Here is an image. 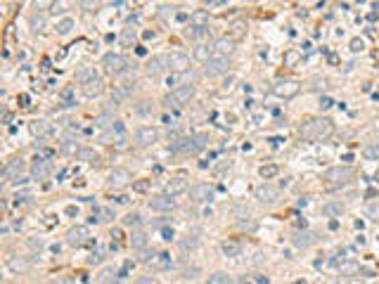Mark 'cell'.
<instances>
[{
  "label": "cell",
  "instance_id": "b9f144b4",
  "mask_svg": "<svg viewBox=\"0 0 379 284\" xmlns=\"http://www.w3.org/2000/svg\"><path fill=\"white\" fill-rule=\"evenodd\" d=\"M149 265H152V268H168V265H171V258H168V254H159Z\"/></svg>",
  "mask_w": 379,
  "mask_h": 284
},
{
  "label": "cell",
  "instance_id": "9a60e30c",
  "mask_svg": "<svg viewBox=\"0 0 379 284\" xmlns=\"http://www.w3.org/2000/svg\"><path fill=\"white\" fill-rule=\"evenodd\" d=\"M24 168H27V161H24L22 156H17V159H12V161H7V166L2 168V176L10 178V180H17V178H22Z\"/></svg>",
  "mask_w": 379,
  "mask_h": 284
},
{
  "label": "cell",
  "instance_id": "d590c367",
  "mask_svg": "<svg viewBox=\"0 0 379 284\" xmlns=\"http://www.w3.org/2000/svg\"><path fill=\"white\" fill-rule=\"evenodd\" d=\"M119 43H121L123 48H133V43H135V31H133V28H126L121 36H119Z\"/></svg>",
  "mask_w": 379,
  "mask_h": 284
},
{
  "label": "cell",
  "instance_id": "d6a6232c",
  "mask_svg": "<svg viewBox=\"0 0 379 284\" xmlns=\"http://www.w3.org/2000/svg\"><path fill=\"white\" fill-rule=\"evenodd\" d=\"M206 284H232V277L228 272L218 270V272H214V275H209V282Z\"/></svg>",
  "mask_w": 379,
  "mask_h": 284
},
{
  "label": "cell",
  "instance_id": "1f68e13d",
  "mask_svg": "<svg viewBox=\"0 0 379 284\" xmlns=\"http://www.w3.org/2000/svg\"><path fill=\"white\" fill-rule=\"evenodd\" d=\"M131 246L142 251V249L147 246V234H145V232H140V230H135L133 234H131Z\"/></svg>",
  "mask_w": 379,
  "mask_h": 284
},
{
  "label": "cell",
  "instance_id": "be15d7a7",
  "mask_svg": "<svg viewBox=\"0 0 379 284\" xmlns=\"http://www.w3.org/2000/svg\"><path fill=\"white\" fill-rule=\"evenodd\" d=\"M27 182V178H17V180H12V185H24Z\"/></svg>",
  "mask_w": 379,
  "mask_h": 284
},
{
  "label": "cell",
  "instance_id": "9f6ffc18",
  "mask_svg": "<svg viewBox=\"0 0 379 284\" xmlns=\"http://www.w3.org/2000/svg\"><path fill=\"white\" fill-rule=\"evenodd\" d=\"M313 83H315V85H313L315 90H320V88H325V85H327V81H325V78H315Z\"/></svg>",
  "mask_w": 379,
  "mask_h": 284
},
{
  "label": "cell",
  "instance_id": "e0dca14e",
  "mask_svg": "<svg viewBox=\"0 0 379 284\" xmlns=\"http://www.w3.org/2000/svg\"><path fill=\"white\" fill-rule=\"evenodd\" d=\"M31 265H33V263L24 256H10V260H7V268H10L14 275H24V272H28Z\"/></svg>",
  "mask_w": 379,
  "mask_h": 284
},
{
  "label": "cell",
  "instance_id": "e7e4bbea",
  "mask_svg": "<svg viewBox=\"0 0 379 284\" xmlns=\"http://www.w3.org/2000/svg\"><path fill=\"white\" fill-rule=\"evenodd\" d=\"M375 180H377V182H379V171H377V173H375Z\"/></svg>",
  "mask_w": 379,
  "mask_h": 284
},
{
  "label": "cell",
  "instance_id": "6f0895ef",
  "mask_svg": "<svg viewBox=\"0 0 379 284\" xmlns=\"http://www.w3.org/2000/svg\"><path fill=\"white\" fill-rule=\"evenodd\" d=\"M53 12L57 14V12H64V5H62V2H54L53 5Z\"/></svg>",
  "mask_w": 379,
  "mask_h": 284
},
{
  "label": "cell",
  "instance_id": "f6af8a7d",
  "mask_svg": "<svg viewBox=\"0 0 379 284\" xmlns=\"http://www.w3.org/2000/svg\"><path fill=\"white\" fill-rule=\"evenodd\" d=\"M27 244H28V249H31V251H43V246H45V242H43L41 237H38V239H36V237H31Z\"/></svg>",
  "mask_w": 379,
  "mask_h": 284
},
{
  "label": "cell",
  "instance_id": "4dcf8cb0",
  "mask_svg": "<svg viewBox=\"0 0 379 284\" xmlns=\"http://www.w3.org/2000/svg\"><path fill=\"white\" fill-rule=\"evenodd\" d=\"M133 90H135V83H121V85H116V90H114V100H126Z\"/></svg>",
  "mask_w": 379,
  "mask_h": 284
},
{
  "label": "cell",
  "instance_id": "6da1fadb",
  "mask_svg": "<svg viewBox=\"0 0 379 284\" xmlns=\"http://www.w3.org/2000/svg\"><path fill=\"white\" fill-rule=\"evenodd\" d=\"M298 133L303 140H325L334 133V123L329 119H308V121H303Z\"/></svg>",
  "mask_w": 379,
  "mask_h": 284
},
{
  "label": "cell",
  "instance_id": "ab89813d",
  "mask_svg": "<svg viewBox=\"0 0 379 284\" xmlns=\"http://www.w3.org/2000/svg\"><path fill=\"white\" fill-rule=\"evenodd\" d=\"M79 159H81V161H88V163H97V161H100V156L95 154L93 149H85V147L79 152Z\"/></svg>",
  "mask_w": 379,
  "mask_h": 284
},
{
  "label": "cell",
  "instance_id": "d6986e66",
  "mask_svg": "<svg viewBox=\"0 0 379 284\" xmlns=\"http://www.w3.org/2000/svg\"><path fill=\"white\" fill-rule=\"evenodd\" d=\"M81 93L85 97H97V95L105 93V81L100 78V76H95L93 81H88L85 85H81Z\"/></svg>",
  "mask_w": 379,
  "mask_h": 284
},
{
  "label": "cell",
  "instance_id": "83f0119b",
  "mask_svg": "<svg viewBox=\"0 0 379 284\" xmlns=\"http://www.w3.org/2000/svg\"><path fill=\"white\" fill-rule=\"evenodd\" d=\"M360 270V265L355 263V260H341L339 263V275H344V277H351L355 272Z\"/></svg>",
  "mask_w": 379,
  "mask_h": 284
},
{
  "label": "cell",
  "instance_id": "8992f818",
  "mask_svg": "<svg viewBox=\"0 0 379 284\" xmlns=\"http://www.w3.org/2000/svg\"><path fill=\"white\" fill-rule=\"evenodd\" d=\"M298 90H301V85H298L297 81H277L272 85V95H277V97H282V100H292Z\"/></svg>",
  "mask_w": 379,
  "mask_h": 284
},
{
  "label": "cell",
  "instance_id": "44dd1931",
  "mask_svg": "<svg viewBox=\"0 0 379 284\" xmlns=\"http://www.w3.org/2000/svg\"><path fill=\"white\" fill-rule=\"evenodd\" d=\"M292 242L297 244V246H301V249H306V246H311V244L318 242V234L315 232H308V230H298L294 232V237H292Z\"/></svg>",
  "mask_w": 379,
  "mask_h": 284
},
{
  "label": "cell",
  "instance_id": "9c48e42d",
  "mask_svg": "<svg viewBox=\"0 0 379 284\" xmlns=\"http://www.w3.org/2000/svg\"><path fill=\"white\" fill-rule=\"evenodd\" d=\"M166 62H168V69L176 71V74H185L190 69V57L183 52H171L166 54Z\"/></svg>",
  "mask_w": 379,
  "mask_h": 284
},
{
  "label": "cell",
  "instance_id": "603a6c76",
  "mask_svg": "<svg viewBox=\"0 0 379 284\" xmlns=\"http://www.w3.org/2000/svg\"><path fill=\"white\" fill-rule=\"evenodd\" d=\"M214 57H216L214 45H197V48H194V59H199V62H204V64H209Z\"/></svg>",
  "mask_w": 379,
  "mask_h": 284
},
{
  "label": "cell",
  "instance_id": "e575fe53",
  "mask_svg": "<svg viewBox=\"0 0 379 284\" xmlns=\"http://www.w3.org/2000/svg\"><path fill=\"white\" fill-rule=\"evenodd\" d=\"M28 26H31V31H33V33H43V31H45V19H43V17H38V14H31Z\"/></svg>",
  "mask_w": 379,
  "mask_h": 284
},
{
  "label": "cell",
  "instance_id": "c3c4849f",
  "mask_svg": "<svg viewBox=\"0 0 379 284\" xmlns=\"http://www.w3.org/2000/svg\"><path fill=\"white\" fill-rule=\"evenodd\" d=\"M100 282H102V284H107V282L114 284V270H111V268L102 270V275H100Z\"/></svg>",
  "mask_w": 379,
  "mask_h": 284
},
{
  "label": "cell",
  "instance_id": "7402d4cb",
  "mask_svg": "<svg viewBox=\"0 0 379 284\" xmlns=\"http://www.w3.org/2000/svg\"><path fill=\"white\" fill-rule=\"evenodd\" d=\"M235 45H237V41H232V38H220V41H216L214 50L218 57H230L235 52Z\"/></svg>",
  "mask_w": 379,
  "mask_h": 284
},
{
  "label": "cell",
  "instance_id": "30bf717a",
  "mask_svg": "<svg viewBox=\"0 0 379 284\" xmlns=\"http://www.w3.org/2000/svg\"><path fill=\"white\" fill-rule=\"evenodd\" d=\"M254 194H256V199H258L261 204H272V202H277V197H280L277 187H272L271 182H263V185H258V187L254 189Z\"/></svg>",
  "mask_w": 379,
  "mask_h": 284
},
{
  "label": "cell",
  "instance_id": "7c38bea8",
  "mask_svg": "<svg viewBox=\"0 0 379 284\" xmlns=\"http://www.w3.org/2000/svg\"><path fill=\"white\" fill-rule=\"evenodd\" d=\"M211 197H214V187L206 185V182H199V185H192L190 187V199L192 202L202 204V202H209Z\"/></svg>",
  "mask_w": 379,
  "mask_h": 284
},
{
  "label": "cell",
  "instance_id": "d4e9b609",
  "mask_svg": "<svg viewBox=\"0 0 379 284\" xmlns=\"http://www.w3.org/2000/svg\"><path fill=\"white\" fill-rule=\"evenodd\" d=\"M185 189H188V180H185V178H173V180L166 185V194H168V197H176V194L185 192Z\"/></svg>",
  "mask_w": 379,
  "mask_h": 284
},
{
  "label": "cell",
  "instance_id": "11a10c76",
  "mask_svg": "<svg viewBox=\"0 0 379 284\" xmlns=\"http://www.w3.org/2000/svg\"><path fill=\"white\" fill-rule=\"evenodd\" d=\"M149 109H152V107H149V102L145 100V102H140V107H137V111H140V114H149Z\"/></svg>",
  "mask_w": 379,
  "mask_h": 284
},
{
  "label": "cell",
  "instance_id": "7a4b0ae2",
  "mask_svg": "<svg viewBox=\"0 0 379 284\" xmlns=\"http://www.w3.org/2000/svg\"><path fill=\"white\" fill-rule=\"evenodd\" d=\"M194 95H197V90H194V85H190V83H183V85H178V88H173L171 93L163 97V104L166 107H185V104H190L192 100H194Z\"/></svg>",
  "mask_w": 379,
  "mask_h": 284
},
{
  "label": "cell",
  "instance_id": "74e56055",
  "mask_svg": "<svg viewBox=\"0 0 379 284\" xmlns=\"http://www.w3.org/2000/svg\"><path fill=\"white\" fill-rule=\"evenodd\" d=\"M123 225H126V228H133V230H137V228L142 225V216H140V213H128V216L123 218Z\"/></svg>",
  "mask_w": 379,
  "mask_h": 284
},
{
  "label": "cell",
  "instance_id": "4316f807",
  "mask_svg": "<svg viewBox=\"0 0 379 284\" xmlns=\"http://www.w3.org/2000/svg\"><path fill=\"white\" fill-rule=\"evenodd\" d=\"M190 22H192V26L206 28L209 26V12L206 10H194V12L190 14Z\"/></svg>",
  "mask_w": 379,
  "mask_h": 284
},
{
  "label": "cell",
  "instance_id": "f546056e",
  "mask_svg": "<svg viewBox=\"0 0 379 284\" xmlns=\"http://www.w3.org/2000/svg\"><path fill=\"white\" fill-rule=\"evenodd\" d=\"M114 116H111V114H100V116H97V119H95V126H97V128H100V130H111V128H114Z\"/></svg>",
  "mask_w": 379,
  "mask_h": 284
},
{
  "label": "cell",
  "instance_id": "ba28073f",
  "mask_svg": "<svg viewBox=\"0 0 379 284\" xmlns=\"http://www.w3.org/2000/svg\"><path fill=\"white\" fill-rule=\"evenodd\" d=\"M131 180H133V176H131L128 168H111V173H109V187L121 189V187H126Z\"/></svg>",
  "mask_w": 379,
  "mask_h": 284
},
{
  "label": "cell",
  "instance_id": "816d5d0a",
  "mask_svg": "<svg viewBox=\"0 0 379 284\" xmlns=\"http://www.w3.org/2000/svg\"><path fill=\"white\" fill-rule=\"evenodd\" d=\"M97 213H100V220H111V218H114V213H111V208H100V211H97Z\"/></svg>",
  "mask_w": 379,
  "mask_h": 284
},
{
  "label": "cell",
  "instance_id": "681fc988",
  "mask_svg": "<svg viewBox=\"0 0 379 284\" xmlns=\"http://www.w3.org/2000/svg\"><path fill=\"white\" fill-rule=\"evenodd\" d=\"M365 156H370V159H377V161H379V145H370V147H365Z\"/></svg>",
  "mask_w": 379,
  "mask_h": 284
},
{
  "label": "cell",
  "instance_id": "5b68a950",
  "mask_svg": "<svg viewBox=\"0 0 379 284\" xmlns=\"http://www.w3.org/2000/svg\"><path fill=\"white\" fill-rule=\"evenodd\" d=\"M157 140H159V130H157L154 126H142V128L135 130V142L140 147H149V145H154Z\"/></svg>",
  "mask_w": 379,
  "mask_h": 284
},
{
  "label": "cell",
  "instance_id": "836d02e7",
  "mask_svg": "<svg viewBox=\"0 0 379 284\" xmlns=\"http://www.w3.org/2000/svg\"><path fill=\"white\" fill-rule=\"evenodd\" d=\"M220 249H223V254H225V256H230V258H235V256H240V254H242V246H240L237 242H223V246H220Z\"/></svg>",
  "mask_w": 379,
  "mask_h": 284
},
{
  "label": "cell",
  "instance_id": "277c9868",
  "mask_svg": "<svg viewBox=\"0 0 379 284\" xmlns=\"http://www.w3.org/2000/svg\"><path fill=\"white\" fill-rule=\"evenodd\" d=\"M102 64H105V69H107L109 74H114V76H121V74H126V69H128L126 57L119 52H107L105 59H102Z\"/></svg>",
  "mask_w": 379,
  "mask_h": 284
},
{
  "label": "cell",
  "instance_id": "2e32d148",
  "mask_svg": "<svg viewBox=\"0 0 379 284\" xmlns=\"http://www.w3.org/2000/svg\"><path fill=\"white\" fill-rule=\"evenodd\" d=\"M228 67H230V59L228 57H214L209 64H206V74L209 76H220V74H225L228 71Z\"/></svg>",
  "mask_w": 379,
  "mask_h": 284
},
{
  "label": "cell",
  "instance_id": "f907efd6",
  "mask_svg": "<svg viewBox=\"0 0 379 284\" xmlns=\"http://www.w3.org/2000/svg\"><path fill=\"white\" fill-rule=\"evenodd\" d=\"M192 140H194V145H197V149H204V147H206V135H204V133H199V135H194Z\"/></svg>",
  "mask_w": 379,
  "mask_h": 284
},
{
  "label": "cell",
  "instance_id": "94428289",
  "mask_svg": "<svg viewBox=\"0 0 379 284\" xmlns=\"http://www.w3.org/2000/svg\"><path fill=\"white\" fill-rule=\"evenodd\" d=\"M137 284H154V280H149V277H140Z\"/></svg>",
  "mask_w": 379,
  "mask_h": 284
},
{
  "label": "cell",
  "instance_id": "5bb4252c",
  "mask_svg": "<svg viewBox=\"0 0 379 284\" xmlns=\"http://www.w3.org/2000/svg\"><path fill=\"white\" fill-rule=\"evenodd\" d=\"M171 152L173 154H197L199 149H197L192 137H178V140H173V145H171Z\"/></svg>",
  "mask_w": 379,
  "mask_h": 284
},
{
  "label": "cell",
  "instance_id": "ee69618b",
  "mask_svg": "<svg viewBox=\"0 0 379 284\" xmlns=\"http://www.w3.org/2000/svg\"><path fill=\"white\" fill-rule=\"evenodd\" d=\"M185 33H188V38H199L202 33H206V28H199V26H192V24H190V26L185 28Z\"/></svg>",
  "mask_w": 379,
  "mask_h": 284
},
{
  "label": "cell",
  "instance_id": "ffe728a7",
  "mask_svg": "<svg viewBox=\"0 0 379 284\" xmlns=\"http://www.w3.org/2000/svg\"><path fill=\"white\" fill-rule=\"evenodd\" d=\"M28 128H31V133L36 137H45L53 133V123L48 121V119H36V121H31Z\"/></svg>",
  "mask_w": 379,
  "mask_h": 284
},
{
  "label": "cell",
  "instance_id": "8fae6325",
  "mask_svg": "<svg viewBox=\"0 0 379 284\" xmlns=\"http://www.w3.org/2000/svg\"><path fill=\"white\" fill-rule=\"evenodd\" d=\"M88 237H90V232L85 225H76V228H71L67 232V244L69 246H83V244L88 242Z\"/></svg>",
  "mask_w": 379,
  "mask_h": 284
},
{
  "label": "cell",
  "instance_id": "bcb514c9",
  "mask_svg": "<svg viewBox=\"0 0 379 284\" xmlns=\"http://www.w3.org/2000/svg\"><path fill=\"white\" fill-rule=\"evenodd\" d=\"M365 50V41L363 38H353L351 41V52H363Z\"/></svg>",
  "mask_w": 379,
  "mask_h": 284
},
{
  "label": "cell",
  "instance_id": "7dc6e473",
  "mask_svg": "<svg viewBox=\"0 0 379 284\" xmlns=\"http://www.w3.org/2000/svg\"><path fill=\"white\" fill-rule=\"evenodd\" d=\"M62 152H64V154H79V152H81V147H79V145H74V142H64V145H62Z\"/></svg>",
  "mask_w": 379,
  "mask_h": 284
},
{
  "label": "cell",
  "instance_id": "6125c7cd",
  "mask_svg": "<svg viewBox=\"0 0 379 284\" xmlns=\"http://www.w3.org/2000/svg\"><path fill=\"white\" fill-rule=\"evenodd\" d=\"M171 237H173V230H168V228H166V230H163V239H171Z\"/></svg>",
  "mask_w": 379,
  "mask_h": 284
},
{
  "label": "cell",
  "instance_id": "680465c9",
  "mask_svg": "<svg viewBox=\"0 0 379 284\" xmlns=\"http://www.w3.org/2000/svg\"><path fill=\"white\" fill-rule=\"evenodd\" d=\"M320 104H323V109H329V107H332V100H329V97H323V102H320Z\"/></svg>",
  "mask_w": 379,
  "mask_h": 284
},
{
  "label": "cell",
  "instance_id": "8d00e7d4",
  "mask_svg": "<svg viewBox=\"0 0 379 284\" xmlns=\"http://www.w3.org/2000/svg\"><path fill=\"white\" fill-rule=\"evenodd\" d=\"M258 173H261V178H263V180H272V178L280 173V168H277L275 163H268V166H261V171H258Z\"/></svg>",
  "mask_w": 379,
  "mask_h": 284
},
{
  "label": "cell",
  "instance_id": "91938a15",
  "mask_svg": "<svg viewBox=\"0 0 379 284\" xmlns=\"http://www.w3.org/2000/svg\"><path fill=\"white\" fill-rule=\"evenodd\" d=\"M88 263H90V265H93V263H100V254H93V256L88 258Z\"/></svg>",
  "mask_w": 379,
  "mask_h": 284
},
{
  "label": "cell",
  "instance_id": "484cf974",
  "mask_svg": "<svg viewBox=\"0 0 379 284\" xmlns=\"http://www.w3.org/2000/svg\"><path fill=\"white\" fill-rule=\"evenodd\" d=\"M344 213V204L341 202H327L323 204V216L325 218H339Z\"/></svg>",
  "mask_w": 379,
  "mask_h": 284
},
{
  "label": "cell",
  "instance_id": "3957f363",
  "mask_svg": "<svg viewBox=\"0 0 379 284\" xmlns=\"http://www.w3.org/2000/svg\"><path fill=\"white\" fill-rule=\"evenodd\" d=\"M353 176H355V171H353L351 166H332V168H327L325 171L327 185H332V187H339V185L351 182Z\"/></svg>",
  "mask_w": 379,
  "mask_h": 284
},
{
  "label": "cell",
  "instance_id": "60d3db41",
  "mask_svg": "<svg viewBox=\"0 0 379 284\" xmlns=\"http://www.w3.org/2000/svg\"><path fill=\"white\" fill-rule=\"evenodd\" d=\"M244 33H246V26H244L242 22H235V24H232V28H230V38H232V41H237V38H242Z\"/></svg>",
  "mask_w": 379,
  "mask_h": 284
},
{
  "label": "cell",
  "instance_id": "7bdbcfd3",
  "mask_svg": "<svg viewBox=\"0 0 379 284\" xmlns=\"http://www.w3.org/2000/svg\"><path fill=\"white\" fill-rule=\"evenodd\" d=\"M298 59H301V54L297 50H289L284 54V67H294V64H298Z\"/></svg>",
  "mask_w": 379,
  "mask_h": 284
},
{
  "label": "cell",
  "instance_id": "4fadbf2b",
  "mask_svg": "<svg viewBox=\"0 0 379 284\" xmlns=\"http://www.w3.org/2000/svg\"><path fill=\"white\" fill-rule=\"evenodd\" d=\"M53 173V166L48 159H43V156H36L33 163H31V176L36 178V180H45V178Z\"/></svg>",
  "mask_w": 379,
  "mask_h": 284
},
{
  "label": "cell",
  "instance_id": "52a82bcc",
  "mask_svg": "<svg viewBox=\"0 0 379 284\" xmlns=\"http://www.w3.org/2000/svg\"><path fill=\"white\" fill-rule=\"evenodd\" d=\"M176 206H178L176 199H173V197H168L166 192H163V194H157V197H152V199H149V208H152V211H159V213L173 211Z\"/></svg>",
  "mask_w": 379,
  "mask_h": 284
},
{
  "label": "cell",
  "instance_id": "db71d44e",
  "mask_svg": "<svg viewBox=\"0 0 379 284\" xmlns=\"http://www.w3.org/2000/svg\"><path fill=\"white\" fill-rule=\"evenodd\" d=\"M147 187H149L147 180H140V182H135V189H137V192H147Z\"/></svg>",
  "mask_w": 379,
  "mask_h": 284
},
{
  "label": "cell",
  "instance_id": "f5cc1de1",
  "mask_svg": "<svg viewBox=\"0 0 379 284\" xmlns=\"http://www.w3.org/2000/svg\"><path fill=\"white\" fill-rule=\"evenodd\" d=\"M53 284H74V280H69V277H64V275H57L53 280Z\"/></svg>",
  "mask_w": 379,
  "mask_h": 284
},
{
  "label": "cell",
  "instance_id": "ac0fdd59",
  "mask_svg": "<svg viewBox=\"0 0 379 284\" xmlns=\"http://www.w3.org/2000/svg\"><path fill=\"white\" fill-rule=\"evenodd\" d=\"M147 74L149 76H159V74H163L166 69H168V62H166V54H157V57H152L147 62Z\"/></svg>",
  "mask_w": 379,
  "mask_h": 284
},
{
  "label": "cell",
  "instance_id": "f35d334b",
  "mask_svg": "<svg viewBox=\"0 0 379 284\" xmlns=\"http://www.w3.org/2000/svg\"><path fill=\"white\" fill-rule=\"evenodd\" d=\"M74 24H76V22H74L71 17H64V19H62V22L57 24V33H59V36H67L69 31L74 28Z\"/></svg>",
  "mask_w": 379,
  "mask_h": 284
},
{
  "label": "cell",
  "instance_id": "f1b7e54d",
  "mask_svg": "<svg viewBox=\"0 0 379 284\" xmlns=\"http://www.w3.org/2000/svg\"><path fill=\"white\" fill-rule=\"evenodd\" d=\"M93 78H95V69L93 67H83V69L76 71V83H79V85H85V83L93 81Z\"/></svg>",
  "mask_w": 379,
  "mask_h": 284
},
{
  "label": "cell",
  "instance_id": "cb8c5ba5",
  "mask_svg": "<svg viewBox=\"0 0 379 284\" xmlns=\"http://www.w3.org/2000/svg\"><path fill=\"white\" fill-rule=\"evenodd\" d=\"M180 249H183V251H192V249H197V246H199V230H192V232H188V234H185V237H183V239H180Z\"/></svg>",
  "mask_w": 379,
  "mask_h": 284
}]
</instances>
